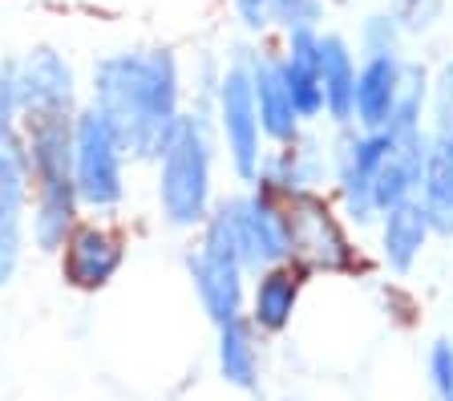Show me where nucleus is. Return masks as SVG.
Listing matches in <instances>:
<instances>
[{
    "mask_svg": "<svg viewBox=\"0 0 453 401\" xmlns=\"http://www.w3.org/2000/svg\"><path fill=\"white\" fill-rule=\"evenodd\" d=\"M425 385L434 401H453V336H437L425 349Z\"/></svg>",
    "mask_w": 453,
    "mask_h": 401,
    "instance_id": "obj_23",
    "label": "nucleus"
},
{
    "mask_svg": "<svg viewBox=\"0 0 453 401\" xmlns=\"http://www.w3.org/2000/svg\"><path fill=\"white\" fill-rule=\"evenodd\" d=\"M401 81H405V53H360L352 126H360V130H385L393 122Z\"/></svg>",
    "mask_w": 453,
    "mask_h": 401,
    "instance_id": "obj_17",
    "label": "nucleus"
},
{
    "mask_svg": "<svg viewBox=\"0 0 453 401\" xmlns=\"http://www.w3.org/2000/svg\"><path fill=\"white\" fill-rule=\"evenodd\" d=\"M405 33H401V25H396V17L385 9H372L360 17L357 25V49L360 53H405Z\"/></svg>",
    "mask_w": 453,
    "mask_h": 401,
    "instance_id": "obj_21",
    "label": "nucleus"
},
{
    "mask_svg": "<svg viewBox=\"0 0 453 401\" xmlns=\"http://www.w3.org/2000/svg\"><path fill=\"white\" fill-rule=\"evenodd\" d=\"M247 73H251V94H255V110H259V130H264L267 146H283L296 143L308 126L296 114V102L288 94V81H283L280 69V53L267 45L243 49Z\"/></svg>",
    "mask_w": 453,
    "mask_h": 401,
    "instance_id": "obj_15",
    "label": "nucleus"
},
{
    "mask_svg": "<svg viewBox=\"0 0 453 401\" xmlns=\"http://www.w3.org/2000/svg\"><path fill=\"white\" fill-rule=\"evenodd\" d=\"M429 130L453 138V58L434 66V86H429Z\"/></svg>",
    "mask_w": 453,
    "mask_h": 401,
    "instance_id": "obj_25",
    "label": "nucleus"
},
{
    "mask_svg": "<svg viewBox=\"0 0 453 401\" xmlns=\"http://www.w3.org/2000/svg\"><path fill=\"white\" fill-rule=\"evenodd\" d=\"M28 158L20 130L0 134V288L20 276L28 256Z\"/></svg>",
    "mask_w": 453,
    "mask_h": 401,
    "instance_id": "obj_10",
    "label": "nucleus"
},
{
    "mask_svg": "<svg viewBox=\"0 0 453 401\" xmlns=\"http://www.w3.org/2000/svg\"><path fill=\"white\" fill-rule=\"evenodd\" d=\"M449 58H453V53H449Z\"/></svg>",
    "mask_w": 453,
    "mask_h": 401,
    "instance_id": "obj_28",
    "label": "nucleus"
},
{
    "mask_svg": "<svg viewBox=\"0 0 453 401\" xmlns=\"http://www.w3.org/2000/svg\"><path fill=\"white\" fill-rule=\"evenodd\" d=\"M303 288H308V276H303L292 259H288V264L259 267V272H251V280H247L243 316L251 320V328L264 336V341L292 333L296 316H300V305H303Z\"/></svg>",
    "mask_w": 453,
    "mask_h": 401,
    "instance_id": "obj_14",
    "label": "nucleus"
},
{
    "mask_svg": "<svg viewBox=\"0 0 453 401\" xmlns=\"http://www.w3.org/2000/svg\"><path fill=\"white\" fill-rule=\"evenodd\" d=\"M219 134L211 105L187 102L179 126L170 130L154 158V215L166 231L195 235L219 203Z\"/></svg>",
    "mask_w": 453,
    "mask_h": 401,
    "instance_id": "obj_2",
    "label": "nucleus"
},
{
    "mask_svg": "<svg viewBox=\"0 0 453 401\" xmlns=\"http://www.w3.org/2000/svg\"><path fill=\"white\" fill-rule=\"evenodd\" d=\"M85 102L113 126L134 166H150L187 110V73L170 45H122L97 53Z\"/></svg>",
    "mask_w": 453,
    "mask_h": 401,
    "instance_id": "obj_1",
    "label": "nucleus"
},
{
    "mask_svg": "<svg viewBox=\"0 0 453 401\" xmlns=\"http://www.w3.org/2000/svg\"><path fill=\"white\" fill-rule=\"evenodd\" d=\"M417 203H421L425 220L434 227V239L453 243V138L449 134H434L429 138Z\"/></svg>",
    "mask_w": 453,
    "mask_h": 401,
    "instance_id": "obj_20",
    "label": "nucleus"
},
{
    "mask_svg": "<svg viewBox=\"0 0 453 401\" xmlns=\"http://www.w3.org/2000/svg\"><path fill=\"white\" fill-rule=\"evenodd\" d=\"M324 12H328V0H272V29H324Z\"/></svg>",
    "mask_w": 453,
    "mask_h": 401,
    "instance_id": "obj_24",
    "label": "nucleus"
},
{
    "mask_svg": "<svg viewBox=\"0 0 453 401\" xmlns=\"http://www.w3.org/2000/svg\"><path fill=\"white\" fill-rule=\"evenodd\" d=\"M280 69L296 114L303 126H324V86H320V29H292L280 33Z\"/></svg>",
    "mask_w": 453,
    "mask_h": 401,
    "instance_id": "obj_16",
    "label": "nucleus"
},
{
    "mask_svg": "<svg viewBox=\"0 0 453 401\" xmlns=\"http://www.w3.org/2000/svg\"><path fill=\"white\" fill-rule=\"evenodd\" d=\"M130 158L122 138L89 102L73 114V187L77 203L94 220H118L130 203Z\"/></svg>",
    "mask_w": 453,
    "mask_h": 401,
    "instance_id": "obj_5",
    "label": "nucleus"
},
{
    "mask_svg": "<svg viewBox=\"0 0 453 401\" xmlns=\"http://www.w3.org/2000/svg\"><path fill=\"white\" fill-rule=\"evenodd\" d=\"M388 12L396 17L401 33L413 41V37H429L434 29H441L445 0H388Z\"/></svg>",
    "mask_w": 453,
    "mask_h": 401,
    "instance_id": "obj_22",
    "label": "nucleus"
},
{
    "mask_svg": "<svg viewBox=\"0 0 453 401\" xmlns=\"http://www.w3.org/2000/svg\"><path fill=\"white\" fill-rule=\"evenodd\" d=\"M187 280L190 292H195L198 312L207 316V325L219 328L226 320H239L247 308V280L251 272L243 267L235 248V231L226 220L223 195H219L215 211H211L203 227L195 231V243L187 248Z\"/></svg>",
    "mask_w": 453,
    "mask_h": 401,
    "instance_id": "obj_4",
    "label": "nucleus"
},
{
    "mask_svg": "<svg viewBox=\"0 0 453 401\" xmlns=\"http://www.w3.org/2000/svg\"><path fill=\"white\" fill-rule=\"evenodd\" d=\"M231 12H235L239 29L251 37L272 33V0H231Z\"/></svg>",
    "mask_w": 453,
    "mask_h": 401,
    "instance_id": "obj_27",
    "label": "nucleus"
},
{
    "mask_svg": "<svg viewBox=\"0 0 453 401\" xmlns=\"http://www.w3.org/2000/svg\"><path fill=\"white\" fill-rule=\"evenodd\" d=\"M57 272L65 280V288L81 292V297H97L113 280L122 276L126 259H130V239L118 227V220H94L85 215L69 239L57 251Z\"/></svg>",
    "mask_w": 453,
    "mask_h": 401,
    "instance_id": "obj_8",
    "label": "nucleus"
},
{
    "mask_svg": "<svg viewBox=\"0 0 453 401\" xmlns=\"http://www.w3.org/2000/svg\"><path fill=\"white\" fill-rule=\"evenodd\" d=\"M429 243H434V227L417 199L380 211L372 223V264L388 280H413L429 256Z\"/></svg>",
    "mask_w": 453,
    "mask_h": 401,
    "instance_id": "obj_13",
    "label": "nucleus"
},
{
    "mask_svg": "<svg viewBox=\"0 0 453 401\" xmlns=\"http://www.w3.org/2000/svg\"><path fill=\"white\" fill-rule=\"evenodd\" d=\"M211 122L219 134V154L226 163V174L239 187H251L267 154V138L259 130V110H255L251 73H247L243 53H231L223 61L215 97H211Z\"/></svg>",
    "mask_w": 453,
    "mask_h": 401,
    "instance_id": "obj_6",
    "label": "nucleus"
},
{
    "mask_svg": "<svg viewBox=\"0 0 453 401\" xmlns=\"http://www.w3.org/2000/svg\"><path fill=\"white\" fill-rule=\"evenodd\" d=\"M215 369L226 389L235 393L264 389V336L255 333L247 316L215 328Z\"/></svg>",
    "mask_w": 453,
    "mask_h": 401,
    "instance_id": "obj_18",
    "label": "nucleus"
},
{
    "mask_svg": "<svg viewBox=\"0 0 453 401\" xmlns=\"http://www.w3.org/2000/svg\"><path fill=\"white\" fill-rule=\"evenodd\" d=\"M223 207H226V220H231V231H235V248L247 272L292 259L288 220H283L280 199H272L259 187H239V191L223 195Z\"/></svg>",
    "mask_w": 453,
    "mask_h": 401,
    "instance_id": "obj_9",
    "label": "nucleus"
},
{
    "mask_svg": "<svg viewBox=\"0 0 453 401\" xmlns=\"http://www.w3.org/2000/svg\"><path fill=\"white\" fill-rule=\"evenodd\" d=\"M20 118L33 114H77L85 102L77 66L57 45H28L17 58Z\"/></svg>",
    "mask_w": 453,
    "mask_h": 401,
    "instance_id": "obj_11",
    "label": "nucleus"
},
{
    "mask_svg": "<svg viewBox=\"0 0 453 401\" xmlns=\"http://www.w3.org/2000/svg\"><path fill=\"white\" fill-rule=\"evenodd\" d=\"M388 146H393L388 130H360V126H340L336 138H332L328 195L357 235L372 231V223L380 215L372 187H377V171L385 163Z\"/></svg>",
    "mask_w": 453,
    "mask_h": 401,
    "instance_id": "obj_7",
    "label": "nucleus"
},
{
    "mask_svg": "<svg viewBox=\"0 0 453 401\" xmlns=\"http://www.w3.org/2000/svg\"><path fill=\"white\" fill-rule=\"evenodd\" d=\"M283 220H288L292 264L308 280H357L368 272V256L357 243V231L340 215L328 191H303L283 199Z\"/></svg>",
    "mask_w": 453,
    "mask_h": 401,
    "instance_id": "obj_3",
    "label": "nucleus"
},
{
    "mask_svg": "<svg viewBox=\"0 0 453 401\" xmlns=\"http://www.w3.org/2000/svg\"><path fill=\"white\" fill-rule=\"evenodd\" d=\"M360 49L344 33L320 29V86H324V122L332 130L352 126V97H357Z\"/></svg>",
    "mask_w": 453,
    "mask_h": 401,
    "instance_id": "obj_19",
    "label": "nucleus"
},
{
    "mask_svg": "<svg viewBox=\"0 0 453 401\" xmlns=\"http://www.w3.org/2000/svg\"><path fill=\"white\" fill-rule=\"evenodd\" d=\"M328 179H332V143H324L316 126H308L296 143L267 146L251 187H259V191H267L272 199L283 203L303 191H328Z\"/></svg>",
    "mask_w": 453,
    "mask_h": 401,
    "instance_id": "obj_12",
    "label": "nucleus"
},
{
    "mask_svg": "<svg viewBox=\"0 0 453 401\" xmlns=\"http://www.w3.org/2000/svg\"><path fill=\"white\" fill-rule=\"evenodd\" d=\"M20 130V94H17V58L0 53V134Z\"/></svg>",
    "mask_w": 453,
    "mask_h": 401,
    "instance_id": "obj_26",
    "label": "nucleus"
}]
</instances>
